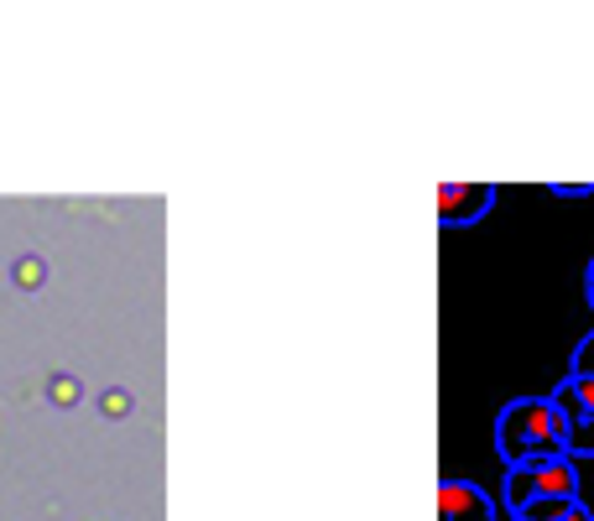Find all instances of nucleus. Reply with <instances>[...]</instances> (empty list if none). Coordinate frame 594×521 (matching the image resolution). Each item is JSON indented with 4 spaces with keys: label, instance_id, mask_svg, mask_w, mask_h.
Wrapping results in <instances>:
<instances>
[{
    "label": "nucleus",
    "instance_id": "nucleus-9",
    "mask_svg": "<svg viewBox=\"0 0 594 521\" xmlns=\"http://www.w3.org/2000/svg\"><path fill=\"white\" fill-rule=\"evenodd\" d=\"M569 376H594V334H584V339H579V344H573Z\"/></svg>",
    "mask_w": 594,
    "mask_h": 521
},
{
    "label": "nucleus",
    "instance_id": "nucleus-1",
    "mask_svg": "<svg viewBox=\"0 0 594 521\" xmlns=\"http://www.w3.org/2000/svg\"><path fill=\"white\" fill-rule=\"evenodd\" d=\"M496 449L506 459V470L569 459V438H563V417H558L553 397H517V402L500 407Z\"/></svg>",
    "mask_w": 594,
    "mask_h": 521
},
{
    "label": "nucleus",
    "instance_id": "nucleus-4",
    "mask_svg": "<svg viewBox=\"0 0 594 521\" xmlns=\"http://www.w3.org/2000/svg\"><path fill=\"white\" fill-rule=\"evenodd\" d=\"M438 521H496V500L475 480H444L438 485Z\"/></svg>",
    "mask_w": 594,
    "mask_h": 521
},
{
    "label": "nucleus",
    "instance_id": "nucleus-11",
    "mask_svg": "<svg viewBox=\"0 0 594 521\" xmlns=\"http://www.w3.org/2000/svg\"><path fill=\"white\" fill-rule=\"evenodd\" d=\"M558 521H594V511H590V506H573L569 517H558Z\"/></svg>",
    "mask_w": 594,
    "mask_h": 521
},
{
    "label": "nucleus",
    "instance_id": "nucleus-2",
    "mask_svg": "<svg viewBox=\"0 0 594 521\" xmlns=\"http://www.w3.org/2000/svg\"><path fill=\"white\" fill-rule=\"evenodd\" d=\"M573 506H584L579 500V470H573V459L506 470V511L517 521H558V517H569Z\"/></svg>",
    "mask_w": 594,
    "mask_h": 521
},
{
    "label": "nucleus",
    "instance_id": "nucleus-7",
    "mask_svg": "<svg viewBox=\"0 0 594 521\" xmlns=\"http://www.w3.org/2000/svg\"><path fill=\"white\" fill-rule=\"evenodd\" d=\"M48 402L52 407H78L84 402V380L69 376V371H58V376L48 380Z\"/></svg>",
    "mask_w": 594,
    "mask_h": 521
},
{
    "label": "nucleus",
    "instance_id": "nucleus-12",
    "mask_svg": "<svg viewBox=\"0 0 594 521\" xmlns=\"http://www.w3.org/2000/svg\"><path fill=\"white\" fill-rule=\"evenodd\" d=\"M584 282H590V303H594V260H590V277H584Z\"/></svg>",
    "mask_w": 594,
    "mask_h": 521
},
{
    "label": "nucleus",
    "instance_id": "nucleus-3",
    "mask_svg": "<svg viewBox=\"0 0 594 521\" xmlns=\"http://www.w3.org/2000/svg\"><path fill=\"white\" fill-rule=\"evenodd\" d=\"M553 407L563 417V438L573 453H594V376H563V386L553 391Z\"/></svg>",
    "mask_w": 594,
    "mask_h": 521
},
{
    "label": "nucleus",
    "instance_id": "nucleus-6",
    "mask_svg": "<svg viewBox=\"0 0 594 521\" xmlns=\"http://www.w3.org/2000/svg\"><path fill=\"white\" fill-rule=\"evenodd\" d=\"M11 282L22 287V292H37V287L48 282V260L37 256V251H26V256L11 260Z\"/></svg>",
    "mask_w": 594,
    "mask_h": 521
},
{
    "label": "nucleus",
    "instance_id": "nucleus-5",
    "mask_svg": "<svg viewBox=\"0 0 594 521\" xmlns=\"http://www.w3.org/2000/svg\"><path fill=\"white\" fill-rule=\"evenodd\" d=\"M496 204V189L490 183H444L438 193V225H475L480 214Z\"/></svg>",
    "mask_w": 594,
    "mask_h": 521
},
{
    "label": "nucleus",
    "instance_id": "nucleus-8",
    "mask_svg": "<svg viewBox=\"0 0 594 521\" xmlns=\"http://www.w3.org/2000/svg\"><path fill=\"white\" fill-rule=\"evenodd\" d=\"M99 417H110V423H116V417H131V391H125V386H105V391H99Z\"/></svg>",
    "mask_w": 594,
    "mask_h": 521
},
{
    "label": "nucleus",
    "instance_id": "nucleus-10",
    "mask_svg": "<svg viewBox=\"0 0 594 521\" xmlns=\"http://www.w3.org/2000/svg\"><path fill=\"white\" fill-rule=\"evenodd\" d=\"M553 193H558V198H590L594 183H553Z\"/></svg>",
    "mask_w": 594,
    "mask_h": 521
}]
</instances>
